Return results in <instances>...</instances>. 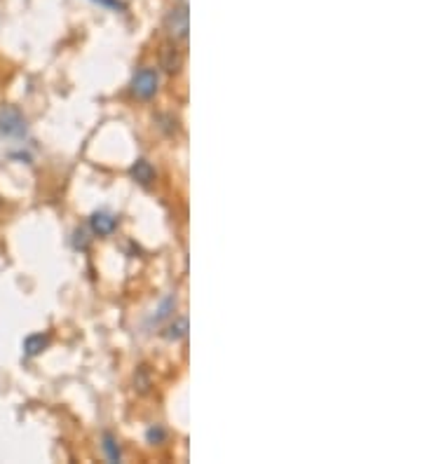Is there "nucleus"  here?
<instances>
[{
  "label": "nucleus",
  "mask_w": 422,
  "mask_h": 464,
  "mask_svg": "<svg viewBox=\"0 0 422 464\" xmlns=\"http://www.w3.org/2000/svg\"><path fill=\"white\" fill-rule=\"evenodd\" d=\"M87 246H89L87 232H85V230H78V232H76V249H87Z\"/></svg>",
  "instance_id": "9b49d317"
},
{
  "label": "nucleus",
  "mask_w": 422,
  "mask_h": 464,
  "mask_svg": "<svg viewBox=\"0 0 422 464\" xmlns=\"http://www.w3.org/2000/svg\"><path fill=\"white\" fill-rule=\"evenodd\" d=\"M49 345V338L47 335H43V333H33V335H28L26 340H24V354L26 357H38L40 352H43L45 347Z\"/></svg>",
  "instance_id": "423d86ee"
},
{
  "label": "nucleus",
  "mask_w": 422,
  "mask_h": 464,
  "mask_svg": "<svg viewBox=\"0 0 422 464\" xmlns=\"http://www.w3.org/2000/svg\"><path fill=\"white\" fill-rule=\"evenodd\" d=\"M101 441H104V452H106V457L111 462H120L122 460V452H120V445H118V441H115V437H113L111 432H106L104 437H101Z\"/></svg>",
  "instance_id": "0eeeda50"
},
{
  "label": "nucleus",
  "mask_w": 422,
  "mask_h": 464,
  "mask_svg": "<svg viewBox=\"0 0 422 464\" xmlns=\"http://www.w3.org/2000/svg\"><path fill=\"white\" fill-rule=\"evenodd\" d=\"M148 441H151V443H159V441H164V432L159 427H151L148 429Z\"/></svg>",
  "instance_id": "1a4fd4ad"
},
{
  "label": "nucleus",
  "mask_w": 422,
  "mask_h": 464,
  "mask_svg": "<svg viewBox=\"0 0 422 464\" xmlns=\"http://www.w3.org/2000/svg\"><path fill=\"white\" fill-rule=\"evenodd\" d=\"M89 225H92L94 234L106 237V234H111L113 230H115L118 221H115V216L106 214V211H96V214H92V219H89Z\"/></svg>",
  "instance_id": "20e7f679"
},
{
  "label": "nucleus",
  "mask_w": 422,
  "mask_h": 464,
  "mask_svg": "<svg viewBox=\"0 0 422 464\" xmlns=\"http://www.w3.org/2000/svg\"><path fill=\"white\" fill-rule=\"evenodd\" d=\"M26 131H28V124L19 108L0 106V134L8 136V139H24Z\"/></svg>",
  "instance_id": "f257e3e1"
},
{
  "label": "nucleus",
  "mask_w": 422,
  "mask_h": 464,
  "mask_svg": "<svg viewBox=\"0 0 422 464\" xmlns=\"http://www.w3.org/2000/svg\"><path fill=\"white\" fill-rule=\"evenodd\" d=\"M157 87H159V76L155 68H141V71L134 73L132 78V94L136 99H153V96L157 94Z\"/></svg>",
  "instance_id": "f03ea898"
},
{
  "label": "nucleus",
  "mask_w": 422,
  "mask_h": 464,
  "mask_svg": "<svg viewBox=\"0 0 422 464\" xmlns=\"http://www.w3.org/2000/svg\"><path fill=\"white\" fill-rule=\"evenodd\" d=\"M188 333V319H176V322L169 326V331L164 335H167V340H181V338H186Z\"/></svg>",
  "instance_id": "6e6552de"
},
{
  "label": "nucleus",
  "mask_w": 422,
  "mask_h": 464,
  "mask_svg": "<svg viewBox=\"0 0 422 464\" xmlns=\"http://www.w3.org/2000/svg\"><path fill=\"white\" fill-rule=\"evenodd\" d=\"M188 21H190L188 5H179V8L169 10V14L164 16V26L174 40H184L188 36Z\"/></svg>",
  "instance_id": "7ed1b4c3"
},
{
  "label": "nucleus",
  "mask_w": 422,
  "mask_h": 464,
  "mask_svg": "<svg viewBox=\"0 0 422 464\" xmlns=\"http://www.w3.org/2000/svg\"><path fill=\"white\" fill-rule=\"evenodd\" d=\"M94 3L104 5L108 10H127V5H124L122 0H94Z\"/></svg>",
  "instance_id": "9d476101"
},
{
  "label": "nucleus",
  "mask_w": 422,
  "mask_h": 464,
  "mask_svg": "<svg viewBox=\"0 0 422 464\" xmlns=\"http://www.w3.org/2000/svg\"><path fill=\"white\" fill-rule=\"evenodd\" d=\"M129 174H132V179L136 183H141V186H148L153 179H155V169H153V164L148 162V159H136L132 164V169H129Z\"/></svg>",
  "instance_id": "39448f33"
}]
</instances>
